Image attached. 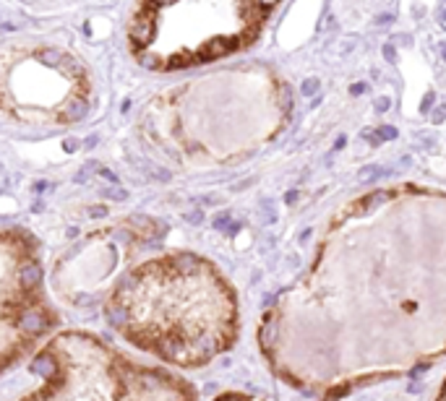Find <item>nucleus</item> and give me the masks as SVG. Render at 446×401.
I'll use <instances>...</instances> for the list:
<instances>
[{
    "label": "nucleus",
    "mask_w": 446,
    "mask_h": 401,
    "mask_svg": "<svg viewBox=\"0 0 446 401\" xmlns=\"http://www.w3.org/2000/svg\"><path fill=\"white\" fill-rule=\"evenodd\" d=\"M16 329L24 334V336H42L45 331L50 329V318L42 308H34V305H24V308L16 310Z\"/></svg>",
    "instance_id": "1"
},
{
    "label": "nucleus",
    "mask_w": 446,
    "mask_h": 401,
    "mask_svg": "<svg viewBox=\"0 0 446 401\" xmlns=\"http://www.w3.org/2000/svg\"><path fill=\"white\" fill-rule=\"evenodd\" d=\"M128 37H131V42H134L136 47L149 44V42L154 40V21L149 19V16H136V19L131 21Z\"/></svg>",
    "instance_id": "2"
},
{
    "label": "nucleus",
    "mask_w": 446,
    "mask_h": 401,
    "mask_svg": "<svg viewBox=\"0 0 446 401\" xmlns=\"http://www.w3.org/2000/svg\"><path fill=\"white\" fill-rule=\"evenodd\" d=\"M31 373H37L42 375L45 381H50V378H58V373H61V365H58V357L52 354L50 350L47 352H40L34 360H31Z\"/></svg>",
    "instance_id": "3"
},
{
    "label": "nucleus",
    "mask_w": 446,
    "mask_h": 401,
    "mask_svg": "<svg viewBox=\"0 0 446 401\" xmlns=\"http://www.w3.org/2000/svg\"><path fill=\"white\" fill-rule=\"evenodd\" d=\"M104 318H107V323H110L113 329L125 331V326H128V308L123 305V300L120 297L110 300V302L104 305Z\"/></svg>",
    "instance_id": "4"
},
{
    "label": "nucleus",
    "mask_w": 446,
    "mask_h": 401,
    "mask_svg": "<svg viewBox=\"0 0 446 401\" xmlns=\"http://www.w3.org/2000/svg\"><path fill=\"white\" fill-rule=\"evenodd\" d=\"M42 281V266L40 263H34V261H24L19 266V284L24 289H34L40 287Z\"/></svg>",
    "instance_id": "5"
},
{
    "label": "nucleus",
    "mask_w": 446,
    "mask_h": 401,
    "mask_svg": "<svg viewBox=\"0 0 446 401\" xmlns=\"http://www.w3.org/2000/svg\"><path fill=\"white\" fill-rule=\"evenodd\" d=\"M63 115H65V120L79 123V120H83V117L89 115V102H86V99H71V104H65Z\"/></svg>",
    "instance_id": "6"
},
{
    "label": "nucleus",
    "mask_w": 446,
    "mask_h": 401,
    "mask_svg": "<svg viewBox=\"0 0 446 401\" xmlns=\"http://www.w3.org/2000/svg\"><path fill=\"white\" fill-rule=\"evenodd\" d=\"M230 50H235V42L232 40H217V42H212L207 47V52H204V58H222L225 52H230Z\"/></svg>",
    "instance_id": "7"
},
{
    "label": "nucleus",
    "mask_w": 446,
    "mask_h": 401,
    "mask_svg": "<svg viewBox=\"0 0 446 401\" xmlns=\"http://www.w3.org/2000/svg\"><path fill=\"white\" fill-rule=\"evenodd\" d=\"M392 170H381V167H363L360 170V180L363 183H374V180H381V177H389Z\"/></svg>",
    "instance_id": "8"
},
{
    "label": "nucleus",
    "mask_w": 446,
    "mask_h": 401,
    "mask_svg": "<svg viewBox=\"0 0 446 401\" xmlns=\"http://www.w3.org/2000/svg\"><path fill=\"white\" fill-rule=\"evenodd\" d=\"M321 89V81L319 79H308V81H303V86H301V94L303 97H313V94Z\"/></svg>",
    "instance_id": "9"
},
{
    "label": "nucleus",
    "mask_w": 446,
    "mask_h": 401,
    "mask_svg": "<svg viewBox=\"0 0 446 401\" xmlns=\"http://www.w3.org/2000/svg\"><path fill=\"white\" fill-rule=\"evenodd\" d=\"M230 224H232V219H230V214H219V216H214V227H217L219 232H228Z\"/></svg>",
    "instance_id": "10"
},
{
    "label": "nucleus",
    "mask_w": 446,
    "mask_h": 401,
    "mask_svg": "<svg viewBox=\"0 0 446 401\" xmlns=\"http://www.w3.org/2000/svg\"><path fill=\"white\" fill-rule=\"evenodd\" d=\"M376 133H379V138H384V141H392V138H397V128H392V125H381Z\"/></svg>",
    "instance_id": "11"
},
{
    "label": "nucleus",
    "mask_w": 446,
    "mask_h": 401,
    "mask_svg": "<svg viewBox=\"0 0 446 401\" xmlns=\"http://www.w3.org/2000/svg\"><path fill=\"white\" fill-rule=\"evenodd\" d=\"M138 63L146 65V68H159V60H157V58H149V55H138Z\"/></svg>",
    "instance_id": "12"
},
{
    "label": "nucleus",
    "mask_w": 446,
    "mask_h": 401,
    "mask_svg": "<svg viewBox=\"0 0 446 401\" xmlns=\"http://www.w3.org/2000/svg\"><path fill=\"white\" fill-rule=\"evenodd\" d=\"M389 97H379V99H376V110H379V113H386V110H389Z\"/></svg>",
    "instance_id": "13"
},
{
    "label": "nucleus",
    "mask_w": 446,
    "mask_h": 401,
    "mask_svg": "<svg viewBox=\"0 0 446 401\" xmlns=\"http://www.w3.org/2000/svg\"><path fill=\"white\" fill-rule=\"evenodd\" d=\"M363 136L368 138V141H371V146H379V144H381V138H379V133H376V131H363Z\"/></svg>",
    "instance_id": "14"
},
{
    "label": "nucleus",
    "mask_w": 446,
    "mask_h": 401,
    "mask_svg": "<svg viewBox=\"0 0 446 401\" xmlns=\"http://www.w3.org/2000/svg\"><path fill=\"white\" fill-rule=\"evenodd\" d=\"M384 58L389 63H395L397 60V52H395V47H392V44H384Z\"/></svg>",
    "instance_id": "15"
},
{
    "label": "nucleus",
    "mask_w": 446,
    "mask_h": 401,
    "mask_svg": "<svg viewBox=\"0 0 446 401\" xmlns=\"http://www.w3.org/2000/svg\"><path fill=\"white\" fill-rule=\"evenodd\" d=\"M186 219L191 222V224H201V219H204V214H201V211H193V214H188Z\"/></svg>",
    "instance_id": "16"
},
{
    "label": "nucleus",
    "mask_w": 446,
    "mask_h": 401,
    "mask_svg": "<svg viewBox=\"0 0 446 401\" xmlns=\"http://www.w3.org/2000/svg\"><path fill=\"white\" fill-rule=\"evenodd\" d=\"M350 94H353V97H358V94H365V83H353V86H350Z\"/></svg>",
    "instance_id": "17"
},
{
    "label": "nucleus",
    "mask_w": 446,
    "mask_h": 401,
    "mask_svg": "<svg viewBox=\"0 0 446 401\" xmlns=\"http://www.w3.org/2000/svg\"><path fill=\"white\" fill-rule=\"evenodd\" d=\"M99 175L107 177L110 183H118V175H115V172H110V170H99Z\"/></svg>",
    "instance_id": "18"
},
{
    "label": "nucleus",
    "mask_w": 446,
    "mask_h": 401,
    "mask_svg": "<svg viewBox=\"0 0 446 401\" xmlns=\"http://www.w3.org/2000/svg\"><path fill=\"white\" fill-rule=\"evenodd\" d=\"M256 3H259L261 8H271V6H277L280 0H256Z\"/></svg>",
    "instance_id": "19"
},
{
    "label": "nucleus",
    "mask_w": 446,
    "mask_h": 401,
    "mask_svg": "<svg viewBox=\"0 0 446 401\" xmlns=\"http://www.w3.org/2000/svg\"><path fill=\"white\" fill-rule=\"evenodd\" d=\"M407 391H410V393H420V391H423V386H420L417 381H413V383H410V388H407Z\"/></svg>",
    "instance_id": "20"
},
{
    "label": "nucleus",
    "mask_w": 446,
    "mask_h": 401,
    "mask_svg": "<svg viewBox=\"0 0 446 401\" xmlns=\"http://www.w3.org/2000/svg\"><path fill=\"white\" fill-rule=\"evenodd\" d=\"M441 120H444V110H441V107H438L436 113H433V123H441Z\"/></svg>",
    "instance_id": "21"
},
{
    "label": "nucleus",
    "mask_w": 446,
    "mask_h": 401,
    "mask_svg": "<svg viewBox=\"0 0 446 401\" xmlns=\"http://www.w3.org/2000/svg\"><path fill=\"white\" fill-rule=\"evenodd\" d=\"M285 201H287V204H295V201H298V193H295V190H290V193L285 196Z\"/></svg>",
    "instance_id": "22"
},
{
    "label": "nucleus",
    "mask_w": 446,
    "mask_h": 401,
    "mask_svg": "<svg viewBox=\"0 0 446 401\" xmlns=\"http://www.w3.org/2000/svg\"><path fill=\"white\" fill-rule=\"evenodd\" d=\"M431 104H433V94H428V99L426 102H423V113H426L428 107H431Z\"/></svg>",
    "instance_id": "23"
},
{
    "label": "nucleus",
    "mask_w": 446,
    "mask_h": 401,
    "mask_svg": "<svg viewBox=\"0 0 446 401\" xmlns=\"http://www.w3.org/2000/svg\"><path fill=\"white\" fill-rule=\"evenodd\" d=\"M63 146H65V152H73V149H76V141H65Z\"/></svg>",
    "instance_id": "24"
},
{
    "label": "nucleus",
    "mask_w": 446,
    "mask_h": 401,
    "mask_svg": "<svg viewBox=\"0 0 446 401\" xmlns=\"http://www.w3.org/2000/svg\"><path fill=\"white\" fill-rule=\"evenodd\" d=\"M344 144H347V138H344V136H342V138H340V141H337V144H334V149H342Z\"/></svg>",
    "instance_id": "25"
},
{
    "label": "nucleus",
    "mask_w": 446,
    "mask_h": 401,
    "mask_svg": "<svg viewBox=\"0 0 446 401\" xmlns=\"http://www.w3.org/2000/svg\"><path fill=\"white\" fill-rule=\"evenodd\" d=\"M386 21H392V16H379V19H376V24H386Z\"/></svg>",
    "instance_id": "26"
},
{
    "label": "nucleus",
    "mask_w": 446,
    "mask_h": 401,
    "mask_svg": "<svg viewBox=\"0 0 446 401\" xmlns=\"http://www.w3.org/2000/svg\"><path fill=\"white\" fill-rule=\"evenodd\" d=\"M157 6H167V3H173V0H154Z\"/></svg>",
    "instance_id": "27"
}]
</instances>
